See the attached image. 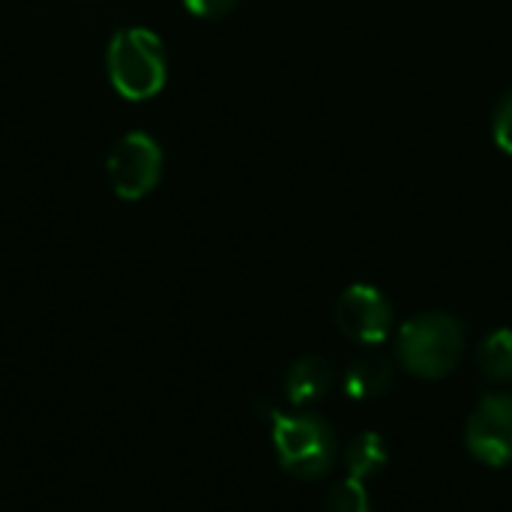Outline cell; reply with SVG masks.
Returning <instances> with one entry per match:
<instances>
[{"instance_id":"cell-1","label":"cell","mask_w":512,"mask_h":512,"mask_svg":"<svg viewBox=\"0 0 512 512\" xmlns=\"http://www.w3.org/2000/svg\"><path fill=\"white\" fill-rule=\"evenodd\" d=\"M465 327L447 312H423L399 327L396 357L414 378L438 381L456 372L465 357Z\"/></svg>"},{"instance_id":"cell-2","label":"cell","mask_w":512,"mask_h":512,"mask_svg":"<svg viewBox=\"0 0 512 512\" xmlns=\"http://www.w3.org/2000/svg\"><path fill=\"white\" fill-rule=\"evenodd\" d=\"M270 420H273V450L285 474L312 483L333 471L339 459V438L324 417L273 411Z\"/></svg>"},{"instance_id":"cell-3","label":"cell","mask_w":512,"mask_h":512,"mask_svg":"<svg viewBox=\"0 0 512 512\" xmlns=\"http://www.w3.org/2000/svg\"><path fill=\"white\" fill-rule=\"evenodd\" d=\"M105 69L111 87L132 99H150L165 87L168 78V57L162 48V39L147 27H129L120 30L105 54Z\"/></svg>"},{"instance_id":"cell-4","label":"cell","mask_w":512,"mask_h":512,"mask_svg":"<svg viewBox=\"0 0 512 512\" xmlns=\"http://www.w3.org/2000/svg\"><path fill=\"white\" fill-rule=\"evenodd\" d=\"M162 177V147L147 132L123 135L108 153V180L117 198L138 201L156 189Z\"/></svg>"},{"instance_id":"cell-5","label":"cell","mask_w":512,"mask_h":512,"mask_svg":"<svg viewBox=\"0 0 512 512\" xmlns=\"http://www.w3.org/2000/svg\"><path fill=\"white\" fill-rule=\"evenodd\" d=\"M465 444L471 456L489 468L512 465V396L489 393L471 411L465 426Z\"/></svg>"},{"instance_id":"cell-6","label":"cell","mask_w":512,"mask_h":512,"mask_svg":"<svg viewBox=\"0 0 512 512\" xmlns=\"http://www.w3.org/2000/svg\"><path fill=\"white\" fill-rule=\"evenodd\" d=\"M336 324L357 345H381L393 333V306L375 285H351L336 303Z\"/></svg>"},{"instance_id":"cell-7","label":"cell","mask_w":512,"mask_h":512,"mask_svg":"<svg viewBox=\"0 0 512 512\" xmlns=\"http://www.w3.org/2000/svg\"><path fill=\"white\" fill-rule=\"evenodd\" d=\"M336 381V372L330 366V360L324 357H300L297 363H291L288 375H285V396L294 408H306L321 402L330 387Z\"/></svg>"},{"instance_id":"cell-8","label":"cell","mask_w":512,"mask_h":512,"mask_svg":"<svg viewBox=\"0 0 512 512\" xmlns=\"http://www.w3.org/2000/svg\"><path fill=\"white\" fill-rule=\"evenodd\" d=\"M396 381V369L387 357H378V354H366L360 360H354L345 372V381H342V390L348 399L354 402H369V399H378L384 396Z\"/></svg>"},{"instance_id":"cell-9","label":"cell","mask_w":512,"mask_h":512,"mask_svg":"<svg viewBox=\"0 0 512 512\" xmlns=\"http://www.w3.org/2000/svg\"><path fill=\"white\" fill-rule=\"evenodd\" d=\"M390 462V450L384 444V438L378 432H360L348 450H345V468H348V477L351 480H372L375 474L384 471V465Z\"/></svg>"},{"instance_id":"cell-10","label":"cell","mask_w":512,"mask_h":512,"mask_svg":"<svg viewBox=\"0 0 512 512\" xmlns=\"http://www.w3.org/2000/svg\"><path fill=\"white\" fill-rule=\"evenodd\" d=\"M477 366L489 381H512V330H492L480 342Z\"/></svg>"},{"instance_id":"cell-11","label":"cell","mask_w":512,"mask_h":512,"mask_svg":"<svg viewBox=\"0 0 512 512\" xmlns=\"http://www.w3.org/2000/svg\"><path fill=\"white\" fill-rule=\"evenodd\" d=\"M321 512H372V498L360 480L348 477L324 495Z\"/></svg>"},{"instance_id":"cell-12","label":"cell","mask_w":512,"mask_h":512,"mask_svg":"<svg viewBox=\"0 0 512 512\" xmlns=\"http://www.w3.org/2000/svg\"><path fill=\"white\" fill-rule=\"evenodd\" d=\"M492 135H495V144H498L504 153H510L512 156V90L498 102V108H495Z\"/></svg>"},{"instance_id":"cell-13","label":"cell","mask_w":512,"mask_h":512,"mask_svg":"<svg viewBox=\"0 0 512 512\" xmlns=\"http://www.w3.org/2000/svg\"><path fill=\"white\" fill-rule=\"evenodd\" d=\"M183 3L198 18H222L237 6V0H183Z\"/></svg>"}]
</instances>
